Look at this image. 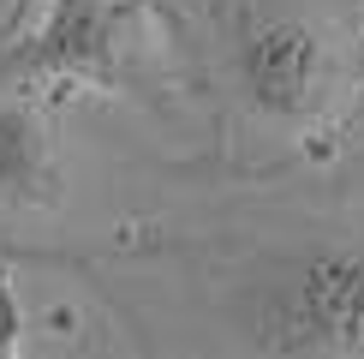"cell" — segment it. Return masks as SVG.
<instances>
[{"label": "cell", "instance_id": "6da1fadb", "mask_svg": "<svg viewBox=\"0 0 364 359\" xmlns=\"http://www.w3.org/2000/svg\"><path fill=\"white\" fill-rule=\"evenodd\" d=\"M245 335L269 359H364V239H311L245 288Z\"/></svg>", "mask_w": 364, "mask_h": 359}, {"label": "cell", "instance_id": "7a4b0ae2", "mask_svg": "<svg viewBox=\"0 0 364 359\" xmlns=\"http://www.w3.org/2000/svg\"><path fill=\"white\" fill-rule=\"evenodd\" d=\"M239 102L281 132H316L341 108L346 90V54L335 30L281 6H239L227 24Z\"/></svg>", "mask_w": 364, "mask_h": 359}, {"label": "cell", "instance_id": "3957f363", "mask_svg": "<svg viewBox=\"0 0 364 359\" xmlns=\"http://www.w3.org/2000/svg\"><path fill=\"white\" fill-rule=\"evenodd\" d=\"M138 12L144 0H42L24 42V66L48 84L108 90L126 72Z\"/></svg>", "mask_w": 364, "mask_h": 359}, {"label": "cell", "instance_id": "277c9868", "mask_svg": "<svg viewBox=\"0 0 364 359\" xmlns=\"http://www.w3.org/2000/svg\"><path fill=\"white\" fill-rule=\"evenodd\" d=\"M66 198V156L48 96L0 102V204L6 209H54Z\"/></svg>", "mask_w": 364, "mask_h": 359}, {"label": "cell", "instance_id": "5b68a950", "mask_svg": "<svg viewBox=\"0 0 364 359\" xmlns=\"http://www.w3.org/2000/svg\"><path fill=\"white\" fill-rule=\"evenodd\" d=\"M0 359H24V299L6 264H0Z\"/></svg>", "mask_w": 364, "mask_h": 359}, {"label": "cell", "instance_id": "8992f818", "mask_svg": "<svg viewBox=\"0 0 364 359\" xmlns=\"http://www.w3.org/2000/svg\"><path fill=\"white\" fill-rule=\"evenodd\" d=\"M358 12H364V0H358Z\"/></svg>", "mask_w": 364, "mask_h": 359}]
</instances>
